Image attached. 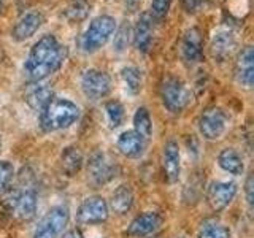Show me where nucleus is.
Returning a JSON list of instances; mask_svg holds the SVG:
<instances>
[{
    "instance_id": "obj_29",
    "label": "nucleus",
    "mask_w": 254,
    "mask_h": 238,
    "mask_svg": "<svg viewBox=\"0 0 254 238\" xmlns=\"http://www.w3.org/2000/svg\"><path fill=\"white\" fill-rule=\"evenodd\" d=\"M170 5H172V0H153L151 2V14L154 19H162L167 16L170 10Z\"/></svg>"
},
{
    "instance_id": "obj_7",
    "label": "nucleus",
    "mask_w": 254,
    "mask_h": 238,
    "mask_svg": "<svg viewBox=\"0 0 254 238\" xmlns=\"http://www.w3.org/2000/svg\"><path fill=\"white\" fill-rule=\"evenodd\" d=\"M68 219L70 211L67 206H54L40 221L32 238H59L68 224Z\"/></svg>"
},
{
    "instance_id": "obj_16",
    "label": "nucleus",
    "mask_w": 254,
    "mask_h": 238,
    "mask_svg": "<svg viewBox=\"0 0 254 238\" xmlns=\"http://www.w3.org/2000/svg\"><path fill=\"white\" fill-rule=\"evenodd\" d=\"M43 22V16L38 11H27L24 13L21 18L16 21L11 35L16 42H24V40L30 38L35 32L40 29Z\"/></svg>"
},
{
    "instance_id": "obj_8",
    "label": "nucleus",
    "mask_w": 254,
    "mask_h": 238,
    "mask_svg": "<svg viewBox=\"0 0 254 238\" xmlns=\"http://www.w3.org/2000/svg\"><path fill=\"white\" fill-rule=\"evenodd\" d=\"M229 125V116L226 111L218 107L206 108L200 119H198V130L202 137L206 140H218L221 138Z\"/></svg>"
},
{
    "instance_id": "obj_9",
    "label": "nucleus",
    "mask_w": 254,
    "mask_h": 238,
    "mask_svg": "<svg viewBox=\"0 0 254 238\" xmlns=\"http://www.w3.org/2000/svg\"><path fill=\"white\" fill-rule=\"evenodd\" d=\"M108 219V203L105 198L99 195L87 197L79 205L76 211V221L79 224L92 226V224H100Z\"/></svg>"
},
{
    "instance_id": "obj_27",
    "label": "nucleus",
    "mask_w": 254,
    "mask_h": 238,
    "mask_svg": "<svg viewBox=\"0 0 254 238\" xmlns=\"http://www.w3.org/2000/svg\"><path fill=\"white\" fill-rule=\"evenodd\" d=\"M105 111H107V118L111 127H119L124 121V107L119 103L118 100H110L105 105Z\"/></svg>"
},
{
    "instance_id": "obj_24",
    "label": "nucleus",
    "mask_w": 254,
    "mask_h": 238,
    "mask_svg": "<svg viewBox=\"0 0 254 238\" xmlns=\"http://www.w3.org/2000/svg\"><path fill=\"white\" fill-rule=\"evenodd\" d=\"M198 238H230L229 229L218 219H205L198 229Z\"/></svg>"
},
{
    "instance_id": "obj_13",
    "label": "nucleus",
    "mask_w": 254,
    "mask_h": 238,
    "mask_svg": "<svg viewBox=\"0 0 254 238\" xmlns=\"http://www.w3.org/2000/svg\"><path fill=\"white\" fill-rule=\"evenodd\" d=\"M235 78L237 83L251 89L254 84V51L253 46H245L240 51L237 58V65H235Z\"/></svg>"
},
{
    "instance_id": "obj_35",
    "label": "nucleus",
    "mask_w": 254,
    "mask_h": 238,
    "mask_svg": "<svg viewBox=\"0 0 254 238\" xmlns=\"http://www.w3.org/2000/svg\"><path fill=\"white\" fill-rule=\"evenodd\" d=\"M154 238H157V237H154Z\"/></svg>"
},
{
    "instance_id": "obj_25",
    "label": "nucleus",
    "mask_w": 254,
    "mask_h": 238,
    "mask_svg": "<svg viewBox=\"0 0 254 238\" xmlns=\"http://www.w3.org/2000/svg\"><path fill=\"white\" fill-rule=\"evenodd\" d=\"M133 127L140 137L148 140L153 133V122H151V116L148 113V110L145 107H140L133 115Z\"/></svg>"
},
{
    "instance_id": "obj_12",
    "label": "nucleus",
    "mask_w": 254,
    "mask_h": 238,
    "mask_svg": "<svg viewBox=\"0 0 254 238\" xmlns=\"http://www.w3.org/2000/svg\"><path fill=\"white\" fill-rule=\"evenodd\" d=\"M162 222L164 219L159 213L146 211L143 214H138V216L130 222L129 229H127V235L135 237V238H143L146 235L154 234L157 229H161Z\"/></svg>"
},
{
    "instance_id": "obj_15",
    "label": "nucleus",
    "mask_w": 254,
    "mask_h": 238,
    "mask_svg": "<svg viewBox=\"0 0 254 238\" xmlns=\"http://www.w3.org/2000/svg\"><path fill=\"white\" fill-rule=\"evenodd\" d=\"M181 54L188 63H197L203 56V40L200 30L192 27L186 30L181 42Z\"/></svg>"
},
{
    "instance_id": "obj_19",
    "label": "nucleus",
    "mask_w": 254,
    "mask_h": 238,
    "mask_svg": "<svg viewBox=\"0 0 254 238\" xmlns=\"http://www.w3.org/2000/svg\"><path fill=\"white\" fill-rule=\"evenodd\" d=\"M24 99H26L27 105L32 110L42 111L54 97H53V89H51L50 86L40 84V83H34V84H30L27 89H26Z\"/></svg>"
},
{
    "instance_id": "obj_21",
    "label": "nucleus",
    "mask_w": 254,
    "mask_h": 238,
    "mask_svg": "<svg viewBox=\"0 0 254 238\" xmlns=\"http://www.w3.org/2000/svg\"><path fill=\"white\" fill-rule=\"evenodd\" d=\"M218 164L222 170L230 173V175H242L245 170L242 156L232 148H226V149L221 151L219 156H218Z\"/></svg>"
},
{
    "instance_id": "obj_10",
    "label": "nucleus",
    "mask_w": 254,
    "mask_h": 238,
    "mask_svg": "<svg viewBox=\"0 0 254 238\" xmlns=\"http://www.w3.org/2000/svg\"><path fill=\"white\" fill-rule=\"evenodd\" d=\"M81 89L86 97H89L91 100H99L110 94L111 79L105 71L89 68L81 75Z\"/></svg>"
},
{
    "instance_id": "obj_4",
    "label": "nucleus",
    "mask_w": 254,
    "mask_h": 238,
    "mask_svg": "<svg viewBox=\"0 0 254 238\" xmlns=\"http://www.w3.org/2000/svg\"><path fill=\"white\" fill-rule=\"evenodd\" d=\"M5 205L14 218L30 221L37 213V194L34 189L27 186L22 189H13L5 197Z\"/></svg>"
},
{
    "instance_id": "obj_11",
    "label": "nucleus",
    "mask_w": 254,
    "mask_h": 238,
    "mask_svg": "<svg viewBox=\"0 0 254 238\" xmlns=\"http://www.w3.org/2000/svg\"><path fill=\"white\" fill-rule=\"evenodd\" d=\"M237 184L232 181H214L206 190V200H208L213 211H222L227 208L229 203L237 195Z\"/></svg>"
},
{
    "instance_id": "obj_26",
    "label": "nucleus",
    "mask_w": 254,
    "mask_h": 238,
    "mask_svg": "<svg viewBox=\"0 0 254 238\" xmlns=\"http://www.w3.org/2000/svg\"><path fill=\"white\" fill-rule=\"evenodd\" d=\"M121 79H123V84L126 87V91L129 92L130 95L138 94L141 89V73L137 67H124L121 70Z\"/></svg>"
},
{
    "instance_id": "obj_5",
    "label": "nucleus",
    "mask_w": 254,
    "mask_h": 238,
    "mask_svg": "<svg viewBox=\"0 0 254 238\" xmlns=\"http://www.w3.org/2000/svg\"><path fill=\"white\" fill-rule=\"evenodd\" d=\"M161 99L170 113H181L189 103V91L180 78L167 76L161 84Z\"/></svg>"
},
{
    "instance_id": "obj_30",
    "label": "nucleus",
    "mask_w": 254,
    "mask_h": 238,
    "mask_svg": "<svg viewBox=\"0 0 254 238\" xmlns=\"http://www.w3.org/2000/svg\"><path fill=\"white\" fill-rule=\"evenodd\" d=\"M127 43H129V26L124 24V26L118 30V34L115 35V42H113L115 51L123 53L127 48Z\"/></svg>"
},
{
    "instance_id": "obj_28",
    "label": "nucleus",
    "mask_w": 254,
    "mask_h": 238,
    "mask_svg": "<svg viewBox=\"0 0 254 238\" xmlns=\"http://www.w3.org/2000/svg\"><path fill=\"white\" fill-rule=\"evenodd\" d=\"M13 175H14V167L6 161H0V192H3L8 187V184L13 179Z\"/></svg>"
},
{
    "instance_id": "obj_6",
    "label": "nucleus",
    "mask_w": 254,
    "mask_h": 238,
    "mask_svg": "<svg viewBox=\"0 0 254 238\" xmlns=\"http://www.w3.org/2000/svg\"><path fill=\"white\" fill-rule=\"evenodd\" d=\"M118 173V165L110 154L103 153V151H95V153L89 157L87 162V178L94 186H102L107 184L116 177Z\"/></svg>"
},
{
    "instance_id": "obj_31",
    "label": "nucleus",
    "mask_w": 254,
    "mask_h": 238,
    "mask_svg": "<svg viewBox=\"0 0 254 238\" xmlns=\"http://www.w3.org/2000/svg\"><path fill=\"white\" fill-rule=\"evenodd\" d=\"M254 178H253V173L248 175V178H246V182H245V192H246V202H248L250 206H253V202H254Z\"/></svg>"
},
{
    "instance_id": "obj_14",
    "label": "nucleus",
    "mask_w": 254,
    "mask_h": 238,
    "mask_svg": "<svg viewBox=\"0 0 254 238\" xmlns=\"http://www.w3.org/2000/svg\"><path fill=\"white\" fill-rule=\"evenodd\" d=\"M162 167H164V177L169 184L177 182L180 178L181 164H180V148L177 141H167L164 146V156H162Z\"/></svg>"
},
{
    "instance_id": "obj_23",
    "label": "nucleus",
    "mask_w": 254,
    "mask_h": 238,
    "mask_svg": "<svg viewBox=\"0 0 254 238\" xmlns=\"http://www.w3.org/2000/svg\"><path fill=\"white\" fill-rule=\"evenodd\" d=\"M61 164H62V169L65 172L68 177H73L76 175L83 167V154L81 151L75 146H68L62 151L61 154Z\"/></svg>"
},
{
    "instance_id": "obj_20",
    "label": "nucleus",
    "mask_w": 254,
    "mask_h": 238,
    "mask_svg": "<svg viewBox=\"0 0 254 238\" xmlns=\"http://www.w3.org/2000/svg\"><path fill=\"white\" fill-rule=\"evenodd\" d=\"M153 42V21L149 14H141L133 29V45L137 51L146 53Z\"/></svg>"
},
{
    "instance_id": "obj_22",
    "label": "nucleus",
    "mask_w": 254,
    "mask_h": 238,
    "mask_svg": "<svg viewBox=\"0 0 254 238\" xmlns=\"http://www.w3.org/2000/svg\"><path fill=\"white\" fill-rule=\"evenodd\" d=\"M133 205V190L129 184H121L111 195V208L118 214L127 213Z\"/></svg>"
},
{
    "instance_id": "obj_33",
    "label": "nucleus",
    "mask_w": 254,
    "mask_h": 238,
    "mask_svg": "<svg viewBox=\"0 0 254 238\" xmlns=\"http://www.w3.org/2000/svg\"><path fill=\"white\" fill-rule=\"evenodd\" d=\"M62 238H84V237H83V234L79 232L78 229H71V230H68V232L64 234Z\"/></svg>"
},
{
    "instance_id": "obj_2",
    "label": "nucleus",
    "mask_w": 254,
    "mask_h": 238,
    "mask_svg": "<svg viewBox=\"0 0 254 238\" xmlns=\"http://www.w3.org/2000/svg\"><path fill=\"white\" fill-rule=\"evenodd\" d=\"M79 118L76 103L67 99H53L40 111V127L45 132H58L75 124Z\"/></svg>"
},
{
    "instance_id": "obj_17",
    "label": "nucleus",
    "mask_w": 254,
    "mask_h": 238,
    "mask_svg": "<svg viewBox=\"0 0 254 238\" xmlns=\"http://www.w3.org/2000/svg\"><path fill=\"white\" fill-rule=\"evenodd\" d=\"M237 46V38L235 34L227 27H219L216 32L213 34L211 40V51L213 56L216 59H226L227 56L232 54V51Z\"/></svg>"
},
{
    "instance_id": "obj_1",
    "label": "nucleus",
    "mask_w": 254,
    "mask_h": 238,
    "mask_svg": "<svg viewBox=\"0 0 254 238\" xmlns=\"http://www.w3.org/2000/svg\"><path fill=\"white\" fill-rule=\"evenodd\" d=\"M67 58V48L62 46L54 35H43L30 48V53L24 62V73L34 83L58 71Z\"/></svg>"
},
{
    "instance_id": "obj_34",
    "label": "nucleus",
    "mask_w": 254,
    "mask_h": 238,
    "mask_svg": "<svg viewBox=\"0 0 254 238\" xmlns=\"http://www.w3.org/2000/svg\"><path fill=\"white\" fill-rule=\"evenodd\" d=\"M3 10V0H0V11Z\"/></svg>"
},
{
    "instance_id": "obj_32",
    "label": "nucleus",
    "mask_w": 254,
    "mask_h": 238,
    "mask_svg": "<svg viewBox=\"0 0 254 238\" xmlns=\"http://www.w3.org/2000/svg\"><path fill=\"white\" fill-rule=\"evenodd\" d=\"M203 3V0H185V8H186V11H197L198 8L202 6Z\"/></svg>"
},
{
    "instance_id": "obj_18",
    "label": "nucleus",
    "mask_w": 254,
    "mask_h": 238,
    "mask_svg": "<svg viewBox=\"0 0 254 238\" xmlns=\"http://www.w3.org/2000/svg\"><path fill=\"white\" fill-rule=\"evenodd\" d=\"M119 153L124 154L126 157H140L145 153L146 148V140L140 137V135L135 130H126L119 135V138L116 141Z\"/></svg>"
},
{
    "instance_id": "obj_3",
    "label": "nucleus",
    "mask_w": 254,
    "mask_h": 238,
    "mask_svg": "<svg viewBox=\"0 0 254 238\" xmlns=\"http://www.w3.org/2000/svg\"><path fill=\"white\" fill-rule=\"evenodd\" d=\"M116 29V21L108 14H102L94 18L87 26L81 38V48L84 53H94L105 45Z\"/></svg>"
}]
</instances>
